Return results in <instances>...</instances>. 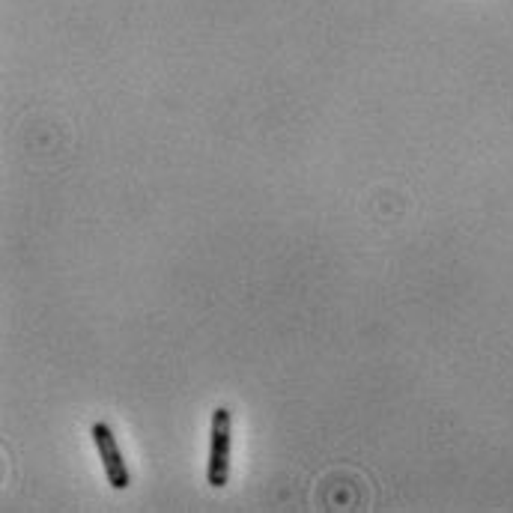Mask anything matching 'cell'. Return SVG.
Masks as SVG:
<instances>
[{
	"label": "cell",
	"mask_w": 513,
	"mask_h": 513,
	"mask_svg": "<svg viewBox=\"0 0 513 513\" xmlns=\"http://www.w3.org/2000/svg\"><path fill=\"white\" fill-rule=\"evenodd\" d=\"M230 457H233V412L218 406L209 421V463L206 484L224 490L230 481Z\"/></svg>",
	"instance_id": "obj_1"
},
{
	"label": "cell",
	"mask_w": 513,
	"mask_h": 513,
	"mask_svg": "<svg viewBox=\"0 0 513 513\" xmlns=\"http://www.w3.org/2000/svg\"><path fill=\"white\" fill-rule=\"evenodd\" d=\"M90 436H93V445L99 451V460H102V469H105V478L114 490H126L132 484V475H129V466L123 460V451L117 445V436L111 430V424L105 421H96L90 427Z\"/></svg>",
	"instance_id": "obj_2"
}]
</instances>
